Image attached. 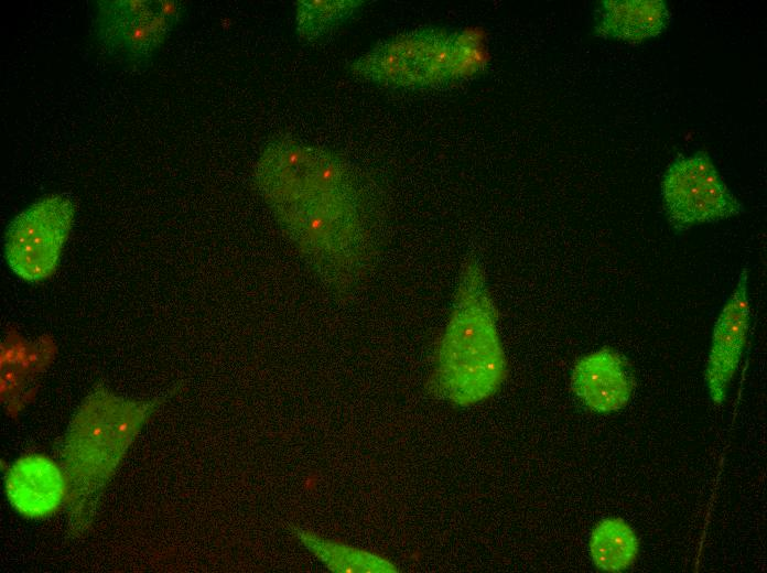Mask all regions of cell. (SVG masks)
Here are the masks:
<instances>
[{"mask_svg": "<svg viewBox=\"0 0 767 573\" xmlns=\"http://www.w3.org/2000/svg\"><path fill=\"white\" fill-rule=\"evenodd\" d=\"M670 22L662 0H605L596 13L595 32L604 39L638 44L659 36Z\"/></svg>", "mask_w": 767, "mask_h": 573, "instance_id": "cell-11", "label": "cell"}, {"mask_svg": "<svg viewBox=\"0 0 767 573\" xmlns=\"http://www.w3.org/2000/svg\"><path fill=\"white\" fill-rule=\"evenodd\" d=\"M56 352V345L48 335L28 340L12 326L6 331L1 343L0 365L12 367L37 381L53 363Z\"/></svg>", "mask_w": 767, "mask_h": 573, "instance_id": "cell-13", "label": "cell"}, {"mask_svg": "<svg viewBox=\"0 0 767 573\" xmlns=\"http://www.w3.org/2000/svg\"><path fill=\"white\" fill-rule=\"evenodd\" d=\"M4 488L12 507L31 519L54 515L68 499L63 467L43 454L18 458L6 473Z\"/></svg>", "mask_w": 767, "mask_h": 573, "instance_id": "cell-9", "label": "cell"}, {"mask_svg": "<svg viewBox=\"0 0 767 573\" xmlns=\"http://www.w3.org/2000/svg\"><path fill=\"white\" fill-rule=\"evenodd\" d=\"M479 60L468 39L415 31L380 43L353 63L352 72L385 86L417 88L460 75Z\"/></svg>", "mask_w": 767, "mask_h": 573, "instance_id": "cell-4", "label": "cell"}, {"mask_svg": "<svg viewBox=\"0 0 767 573\" xmlns=\"http://www.w3.org/2000/svg\"><path fill=\"white\" fill-rule=\"evenodd\" d=\"M256 183L278 221L321 274L344 284L361 271L365 229L356 190L332 153L294 141L268 144Z\"/></svg>", "mask_w": 767, "mask_h": 573, "instance_id": "cell-1", "label": "cell"}, {"mask_svg": "<svg viewBox=\"0 0 767 573\" xmlns=\"http://www.w3.org/2000/svg\"><path fill=\"white\" fill-rule=\"evenodd\" d=\"M506 375L496 309L484 273L476 263H466L437 346L433 387L452 403L472 406L490 398Z\"/></svg>", "mask_w": 767, "mask_h": 573, "instance_id": "cell-2", "label": "cell"}, {"mask_svg": "<svg viewBox=\"0 0 767 573\" xmlns=\"http://www.w3.org/2000/svg\"><path fill=\"white\" fill-rule=\"evenodd\" d=\"M361 4L354 0H299L296 32L301 40L314 41L346 21Z\"/></svg>", "mask_w": 767, "mask_h": 573, "instance_id": "cell-14", "label": "cell"}, {"mask_svg": "<svg viewBox=\"0 0 767 573\" xmlns=\"http://www.w3.org/2000/svg\"><path fill=\"white\" fill-rule=\"evenodd\" d=\"M151 413V404L99 388L74 414L63 443L67 505L78 518L115 474Z\"/></svg>", "mask_w": 767, "mask_h": 573, "instance_id": "cell-3", "label": "cell"}, {"mask_svg": "<svg viewBox=\"0 0 767 573\" xmlns=\"http://www.w3.org/2000/svg\"><path fill=\"white\" fill-rule=\"evenodd\" d=\"M660 186L668 223L677 233L744 210L705 151L678 155L665 171Z\"/></svg>", "mask_w": 767, "mask_h": 573, "instance_id": "cell-5", "label": "cell"}, {"mask_svg": "<svg viewBox=\"0 0 767 573\" xmlns=\"http://www.w3.org/2000/svg\"><path fill=\"white\" fill-rule=\"evenodd\" d=\"M182 14L172 0H105L98 2L96 36L119 62L138 65L159 50Z\"/></svg>", "mask_w": 767, "mask_h": 573, "instance_id": "cell-7", "label": "cell"}, {"mask_svg": "<svg viewBox=\"0 0 767 573\" xmlns=\"http://www.w3.org/2000/svg\"><path fill=\"white\" fill-rule=\"evenodd\" d=\"M750 318L748 269L744 268L736 285L714 324L705 367V383L713 403L725 401L745 347Z\"/></svg>", "mask_w": 767, "mask_h": 573, "instance_id": "cell-8", "label": "cell"}, {"mask_svg": "<svg viewBox=\"0 0 767 573\" xmlns=\"http://www.w3.org/2000/svg\"><path fill=\"white\" fill-rule=\"evenodd\" d=\"M588 549L596 569L616 573L629 569L635 563L639 552V539L625 520L608 517L593 528Z\"/></svg>", "mask_w": 767, "mask_h": 573, "instance_id": "cell-12", "label": "cell"}, {"mask_svg": "<svg viewBox=\"0 0 767 573\" xmlns=\"http://www.w3.org/2000/svg\"><path fill=\"white\" fill-rule=\"evenodd\" d=\"M75 207L64 194L41 197L10 223L4 236L9 267L22 280L41 282L58 266L69 235Z\"/></svg>", "mask_w": 767, "mask_h": 573, "instance_id": "cell-6", "label": "cell"}, {"mask_svg": "<svg viewBox=\"0 0 767 573\" xmlns=\"http://www.w3.org/2000/svg\"><path fill=\"white\" fill-rule=\"evenodd\" d=\"M571 388L587 409L605 414L627 406L634 378L626 359L615 349L603 347L575 363Z\"/></svg>", "mask_w": 767, "mask_h": 573, "instance_id": "cell-10", "label": "cell"}, {"mask_svg": "<svg viewBox=\"0 0 767 573\" xmlns=\"http://www.w3.org/2000/svg\"><path fill=\"white\" fill-rule=\"evenodd\" d=\"M305 545L332 571L337 572H396L388 560L368 551L341 543L304 536Z\"/></svg>", "mask_w": 767, "mask_h": 573, "instance_id": "cell-15", "label": "cell"}]
</instances>
